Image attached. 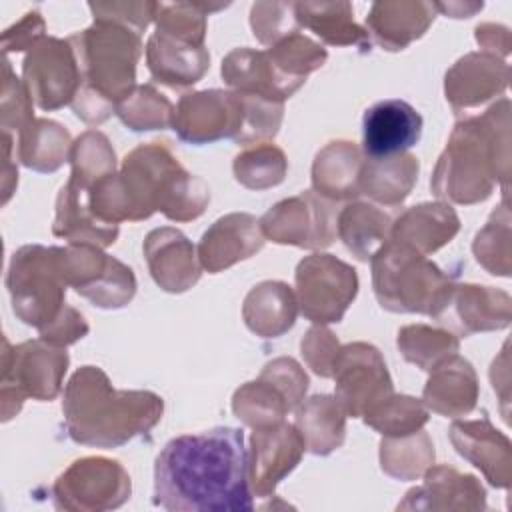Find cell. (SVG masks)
Here are the masks:
<instances>
[{"label": "cell", "instance_id": "obj_20", "mask_svg": "<svg viewBox=\"0 0 512 512\" xmlns=\"http://www.w3.org/2000/svg\"><path fill=\"white\" fill-rule=\"evenodd\" d=\"M448 436L456 452L476 466L494 488H510L512 444L486 416L480 420H456Z\"/></svg>", "mask_w": 512, "mask_h": 512}, {"label": "cell", "instance_id": "obj_30", "mask_svg": "<svg viewBox=\"0 0 512 512\" xmlns=\"http://www.w3.org/2000/svg\"><path fill=\"white\" fill-rule=\"evenodd\" d=\"M364 156L356 142L332 140L312 162V188L318 196L340 202L360 194L358 178Z\"/></svg>", "mask_w": 512, "mask_h": 512}, {"label": "cell", "instance_id": "obj_5", "mask_svg": "<svg viewBox=\"0 0 512 512\" xmlns=\"http://www.w3.org/2000/svg\"><path fill=\"white\" fill-rule=\"evenodd\" d=\"M68 40L82 76L70 106L82 122L98 126L116 114L118 102L136 88L142 38L118 22L94 20L90 28L68 36Z\"/></svg>", "mask_w": 512, "mask_h": 512}, {"label": "cell", "instance_id": "obj_24", "mask_svg": "<svg viewBox=\"0 0 512 512\" xmlns=\"http://www.w3.org/2000/svg\"><path fill=\"white\" fill-rule=\"evenodd\" d=\"M434 18V2H374L366 16V32L370 42L398 52L424 36Z\"/></svg>", "mask_w": 512, "mask_h": 512}, {"label": "cell", "instance_id": "obj_6", "mask_svg": "<svg viewBox=\"0 0 512 512\" xmlns=\"http://www.w3.org/2000/svg\"><path fill=\"white\" fill-rule=\"evenodd\" d=\"M370 264L374 296L384 310L436 320L446 310L456 282L412 246L388 238Z\"/></svg>", "mask_w": 512, "mask_h": 512}, {"label": "cell", "instance_id": "obj_57", "mask_svg": "<svg viewBox=\"0 0 512 512\" xmlns=\"http://www.w3.org/2000/svg\"><path fill=\"white\" fill-rule=\"evenodd\" d=\"M482 2H448V4H442V2H434V8L436 12H442L446 16H452V18H470L474 16L478 10H482Z\"/></svg>", "mask_w": 512, "mask_h": 512}, {"label": "cell", "instance_id": "obj_1", "mask_svg": "<svg viewBox=\"0 0 512 512\" xmlns=\"http://www.w3.org/2000/svg\"><path fill=\"white\" fill-rule=\"evenodd\" d=\"M154 504L170 512H250L244 432L216 426L166 442L154 464Z\"/></svg>", "mask_w": 512, "mask_h": 512}, {"label": "cell", "instance_id": "obj_10", "mask_svg": "<svg viewBox=\"0 0 512 512\" xmlns=\"http://www.w3.org/2000/svg\"><path fill=\"white\" fill-rule=\"evenodd\" d=\"M132 480L118 460L84 456L74 460L52 484L58 510L106 512L130 500Z\"/></svg>", "mask_w": 512, "mask_h": 512}, {"label": "cell", "instance_id": "obj_40", "mask_svg": "<svg viewBox=\"0 0 512 512\" xmlns=\"http://www.w3.org/2000/svg\"><path fill=\"white\" fill-rule=\"evenodd\" d=\"M116 116L134 132L164 130L172 126L174 106L154 84H140L118 102Z\"/></svg>", "mask_w": 512, "mask_h": 512}, {"label": "cell", "instance_id": "obj_17", "mask_svg": "<svg viewBox=\"0 0 512 512\" xmlns=\"http://www.w3.org/2000/svg\"><path fill=\"white\" fill-rule=\"evenodd\" d=\"M142 250L152 280L164 292L182 294L196 286L202 276L198 252L178 228H154L144 238Z\"/></svg>", "mask_w": 512, "mask_h": 512}, {"label": "cell", "instance_id": "obj_48", "mask_svg": "<svg viewBox=\"0 0 512 512\" xmlns=\"http://www.w3.org/2000/svg\"><path fill=\"white\" fill-rule=\"evenodd\" d=\"M32 96L24 80L16 78L8 58L2 62V96H0V124L2 132H20L26 124L34 120Z\"/></svg>", "mask_w": 512, "mask_h": 512}, {"label": "cell", "instance_id": "obj_18", "mask_svg": "<svg viewBox=\"0 0 512 512\" xmlns=\"http://www.w3.org/2000/svg\"><path fill=\"white\" fill-rule=\"evenodd\" d=\"M510 78L508 64L488 52L462 56L444 76V94L456 114L478 108L504 94Z\"/></svg>", "mask_w": 512, "mask_h": 512}, {"label": "cell", "instance_id": "obj_28", "mask_svg": "<svg viewBox=\"0 0 512 512\" xmlns=\"http://www.w3.org/2000/svg\"><path fill=\"white\" fill-rule=\"evenodd\" d=\"M460 230V218L450 204L422 202L392 220L390 240L402 242L428 256L448 244Z\"/></svg>", "mask_w": 512, "mask_h": 512}, {"label": "cell", "instance_id": "obj_54", "mask_svg": "<svg viewBox=\"0 0 512 512\" xmlns=\"http://www.w3.org/2000/svg\"><path fill=\"white\" fill-rule=\"evenodd\" d=\"M44 30H46V24H44V18L40 16V12L32 10V12L24 14V18L20 22L10 26L2 34L4 56H8L10 52L30 50L38 40H42L46 36Z\"/></svg>", "mask_w": 512, "mask_h": 512}, {"label": "cell", "instance_id": "obj_23", "mask_svg": "<svg viewBox=\"0 0 512 512\" xmlns=\"http://www.w3.org/2000/svg\"><path fill=\"white\" fill-rule=\"evenodd\" d=\"M448 320L460 336L502 330L512 320V300L508 292L492 286L456 284L446 310L438 318V322Z\"/></svg>", "mask_w": 512, "mask_h": 512}, {"label": "cell", "instance_id": "obj_55", "mask_svg": "<svg viewBox=\"0 0 512 512\" xmlns=\"http://www.w3.org/2000/svg\"><path fill=\"white\" fill-rule=\"evenodd\" d=\"M476 42L484 48L482 52L494 54V56H506L510 48V36L508 28L496 26V24H480L476 26Z\"/></svg>", "mask_w": 512, "mask_h": 512}, {"label": "cell", "instance_id": "obj_19", "mask_svg": "<svg viewBox=\"0 0 512 512\" xmlns=\"http://www.w3.org/2000/svg\"><path fill=\"white\" fill-rule=\"evenodd\" d=\"M266 238L260 220L248 212H232L218 218L200 238L196 248L202 270L218 274L254 254L264 246Z\"/></svg>", "mask_w": 512, "mask_h": 512}, {"label": "cell", "instance_id": "obj_51", "mask_svg": "<svg viewBox=\"0 0 512 512\" xmlns=\"http://www.w3.org/2000/svg\"><path fill=\"white\" fill-rule=\"evenodd\" d=\"M260 376L270 380L274 386H278V390L288 398L292 410L298 408V404L304 400V394H306V390L310 386L308 374L290 356H280V358L270 360L262 368Z\"/></svg>", "mask_w": 512, "mask_h": 512}, {"label": "cell", "instance_id": "obj_11", "mask_svg": "<svg viewBox=\"0 0 512 512\" xmlns=\"http://www.w3.org/2000/svg\"><path fill=\"white\" fill-rule=\"evenodd\" d=\"M334 398L346 416L364 418L394 394L392 378L380 350L368 342L340 346L332 370Z\"/></svg>", "mask_w": 512, "mask_h": 512}, {"label": "cell", "instance_id": "obj_53", "mask_svg": "<svg viewBox=\"0 0 512 512\" xmlns=\"http://www.w3.org/2000/svg\"><path fill=\"white\" fill-rule=\"evenodd\" d=\"M90 332V326L86 322V318L70 304H66V308L60 312V316L48 324L44 330H40V338L54 344V346H60V348H66L74 342H78L80 338H84L86 334Z\"/></svg>", "mask_w": 512, "mask_h": 512}, {"label": "cell", "instance_id": "obj_21", "mask_svg": "<svg viewBox=\"0 0 512 512\" xmlns=\"http://www.w3.org/2000/svg\"><path fill=\"white\" fill-rule=\"evenodd\" d=\"M424 482L406 492L396 510H486V490L472 474L452 466H430Z\"/></svg>", "mask_w": 512, "mask_h": 512}, {"label": "cell", "instance_id": "obj_9", "mask_svg": "<svg viewBox=\"0 0 512 512\" xmlns=\"http://www.w3.org/2000/svg\"><path fill=\"white\" fill-rule=\"evenodd\" d=\"M294 282L298 310L318 326L340 322L354 302L360 284L356 270L348 262L322 252L298 262Z\"/></svg>", "mask_w": 512, "mask_h": 512}, {"label": "cell", "instance_id": "obj_42", "mask_svg": "<svg viewBox=\"0 0 512 512\" xmlns=\"http://www.w3.org/2000/svg\"><path fill=\"white\" fill-rule=\"evenodd\" d=\"M226 6L228 4L212 6V4H200V2H176V4L156 2L154 20H152L156 24L154 32L172 36L182 42L204 46L206 16Z\"/></svg>", "mask_w": 512, "mask_h": 512}, {"label": "cell", "instance_id": "obj_29", "mask_svg": "<svg viewBox=\"0 0 512 512\" xmlns=\"http://www.w3.org/2000/svg\"><path fill=\"white\" fill-rule=\"evenodd\" d=\"M298 316L294 290L282 280H264L244 298L242 318L246 328L260 338L286 334Z\"/></svg>", "mask_w": 512, "mask_h": 512}, {"label": "cell", "instance_id": "obj_7", "mask_svg": "<svg viewBox=\"0 0 512 512\" xmlns=\"http://www.w3.org/2000/svg\"><path fill=\"white\" fill-rule=\"evenodd\" d=\"M6 288L12 300V312L26 326L38 332L52 324L66 308V290L58 246L26 244L18 248L6 272Z\"/></svg>", "mask_w": 512, "mask_h": 512}, {"label": "cell", "instance_id": "obj_22", "mask_svg": "<svg viewBox=\"0 0 512 512\" xmlns=\"http://www.w3.org/2000/svg\"><path fill=\"white\" fill-rule=\"evenodd\" d=\"M224 84L242 94L260 96L272 102L284 104L290 96H294L304 82L284 76L270 60L266 50L254 48H234L230 50L220 68Z\"/></svg>", "mask_w": 512, "mask_h": 512}, {"label": "cell", "instance_id": "obj_32", "mask_svg": "<svg viewBox=\"0 0 512 512\" xmlns=\"http://www.w3.org/2000/svg\"><path fill=\"white\" fill-rule=\"evenodd\" d=\"M298 26L312 30L324 44L354 46L360 52H370L366 28L354 22L350 2H294Z\"/></svg>", "mask_w": 512, "mask_h": 512}, {"label": "cell", "instance_id": "obj_36", "mask_svg": "<svg viewBox=\"0 0 512 512\" xmlns=\"http://www.w3.org/2000/svg\"><path fill=\"white\" fill-rule=\"evenodd\" d=\"M434 464V444L428 432L384 436L380 440V468L394 480H418Z\"/></svg>", "mask_w": 512, "mask_h": 512}, {"label": "cell", "instance_id": "obj_16", "mask_svg": "<svg viewBox=\"0 0 512 512\" xmlns=\"http://www.w3.org/2000/svg\"><path fill=\"white\" fill-rule=\"evenodd\" d=\"M422 136V116L400 98L372 104L362 118V148L366 158H386L416 146Z\"/></svg>", "mask_w": 512, "mask_h": 512}, {"label": "cell", "instance_id": "obj_2", "mask_svg": "<svg viewBox=\"0 0 512 512\" xmlns=\"http://www.w3.org/2000/svg\"><path fill=\"white\" fill-rule=\"evenodd\" d=\"M210 202V186L190 174L164 142L136 146L120 172L90 188L92 212L108 224L138 222L162 212L172 222L196 220Z\"/></svg>", "mask_w": 512, "mask_h": 512}, {"label": "cell", "instance_id": "obj_12", "mask_svg": "<svg viewBox=\"0 0 512 512\" xmlns=\"http://www.w3.org/2000/svg\"><path fill=\"white\" fill-rule=\"evenodd\" d=\"M336 224L334 206L314 190L276 202L260 218V230L266 240L306 250L330 246L338 234Z\"/></svg>", "mask_w": 512, "mask_h": 512}, {"label": "cell", "instance_id": "obj_31", "mask_svg": "<svg viewBox=\"0 0 512 512\" xmlns=\"http://www.w3.org/2000/svg\"><path fill=\"white\" fill-rule=\"evenodd\" d=\"M418 172L420 162L408 152L386 158H364L358 190L382 206H400L410 196Z\"/></svg>", "mask_w": 512, "mask_h": 512}, {"label": "cell", "instance_id": "obj_37", "mask_svg": "<svg viewBox=\"0 0 512 512\" xmlns=\"http://www.w3.org/2000/svg\"><path fill=\"white\" fill-rule=\"evenodd\" d=\"M232 412L242 424L258 430L284 422L286 414L292 412V408L288 398L278 390V386L258 376L256 380L236 388L232 396Z\"/></svg>", "mask_w": 512, "mask_h": 512}, {"label": "cell", "instance_id": "obj_14", "mask_svg": "<svg viewBox=\"0 0 512 512\" xmlns=\"http://www.w3.org/2000/svg\"><path fill=\"white\" fill-rule=\"evenodd\" d=\"M244 122V102L234 90H200L184 94L172 118L176 136L194 146L212 144L222 138L236 140Z\"/></svg>", "mask_w": 512, "mask_h": 512}, {"label": "cell", "instance_id": "obj_38", "mask_svg": "<svg viewBox=\"0 0 512 512\" xmlns=\"http://www.w3.org/2000/svg\"><path fill=\"white\" fill-rule=\"evenodd\" d=\"M396 346L406 362L424 372H432L436 366L458 354L460 340L454 332L444 328L410 324L398 330Z\"/></svg>", "mask_w": 512, "mask_h": 512}, {"label": "cell", "instance_id": "obj_33", "mask_svg": "<svg viewBox=\"0 0 512 512\" xmlns=\"http://www.w3.org/2000/svg\"><path fill=\"white\" fill-rule=\"evenodd\" d=\"M294 426L314 456H328L346 440V412L330 394H316L296 408Z\"/></svg>", "mask_w": 512, "mask_h": 512}, {"label": "cell", "instance_id": "obj_35", "mask_svg": "<svg viewBox=\"0 0 512 512\" xmlns=\"http://www.w3.org/2000/svg\"><path fill=\"white\" fill-rule=\"evenodd\" d=\"M390 230L392 218L370 202H352L338 214V238L362 262L372 260L378 248L388 242Z\"/></svg>", "mask_w": 512, "mask_h": 512}, {"label": "cell", "instance_id": "obj_26", "mask_svg": "<svg viewBox=\"0 0 512 512\" xmlns=\"http://www.w3.org/2000/svg\"><path fill=\"white\" fill-rule=\"evenodd\" d=\"M478 376L474 366L454 354L430 372V378L422 390V402L428 410L446 416H468L478 402Z\"/></svg>", "mask_w": 512, "mask_h": 512}, {"label": "cell", "instance_id": "obj_34", "mask_svg": "<svg viewBox=\"0 0 512 512\" xmlns=\"http://www.w3.org/2000/svg\"><path fill=\"white\" fill-rule=\"evenodd\" d=\"M70 150V132L56 120L34 118L18 132L16 158L34 172H56L64 162H70Z\"/></svg>", "mask_w": 512, "mask_h": 512}, {"label": "cell", "instance_id": "obj_52", "mask_svg": "<svg viewBox=\"0 0 512 512\" xmlns=\"http://www.w3.org/2000/svg\"><path fill=\"white\" fill-rule=\"evenodd\" d=\"M88 8L94 14V20L118 22L142 36L154 20L156 2H90Z\"/></svg>", "mask_w": 512, "mask_h": 512}, {"label": "cell", "instance_id": "obj_3", "mask_svg": "<svg viewBox=\"0 0 512 512\" xmlns=\"http://www.w3.org/2000/svg\"><path fill=\"white\" fill-rule=\"evenodd\" d=\"M510 180V100L502 98L482 116L456 122L440 154L430 188L454 204L484 202L500 182Z\"/></svg>", "mask_w": 512, "mask_h": 512}, {"label": "cell", "instance_id": "obj_47", "mask_svg": "<svg viewBox=\"0 0 512 512\" xmlns=\"http://www.w3.org/2000/svg\"><path fill=\"white\" fill-rule=\"evenodd\" d=\"M238 94L242 96V102H244V122L234 142L248 146V144H262L274 138L284 118V104L272 102L260 96H252V94H242V92Z\"/></svg>", "mask_w": 512, "mask_h": 512}, {"label": "cell", "instance_id": "obj_43", "mask_svg": "<svg viewBox=\"0 0 512 512\" xmlns=\"http://www.w3.org/2000/svg\"><path fill=\"white\" fill-rule=\"evenodd\" d=\"M474 258L494 276H510V210L506 196L472 242Z\"/></svg>", "mask_w": 512, "mask_h": 512}, {"label": "cell", "instance_id": "obj_13", "mask_svg": "<svg viewBox=\"0 0 512 512\" xmlns=\"http://www.w3.org/2000/svg\"><path fill=\"white\" fill-rule=\"evenodd\" d=\"M22 80L42 110H58L72 104L82 76L70 40L44 36L26 54L22 62Z\"/></svg>", "mask_w": 512, "mask_h": 512}, {"label": "cell", "instance_id": "obj_45", "mask_svg": "<svg viewBox=\"0 0 512 512\" xmlns=\"http://www.w3.org/2000/svg\"><path fill=\"white\" fill-rule=\"evenodd\" d=\"M266 52H268L272 64L284 76L302 80V82H306V76L310 72L322 68L328 58V52L322 44H318L316 40H312L300 32H292V34L284 36L282 40L272 44Z\"/></svg>", "mask_w": 512, "mask_h": 512}, {"label": "cell", "instance_id": "obj_15", "mask_svg": "<svg viewBox=\"0 0 512 512\" xmlns=\"http://www.w3.org/2000/svg\"><path fill=\"white\" fill-rule=\"evenodd\" d=\"M306 444L294 424L280 422L258 428L250 436L248 480L256 496L268 498L276 486L300 464Z\"/></svg>", "mask_w": 512, "mask_h": 512}, {"label": "cell", "instance_id": "obj_39", "mask_svg": "<svg viewBox=\"0 0 512 512\" xmlns=\"http://www.w3.org/2000/svg\"><path fill=\"white\" fill-rule=\"evenodd\" d=\"M234 178L248 190H268L284 182L288 172V160L282 148L270 142L252 144L232 162Z\"/></svg>", "mask_w": 512, "mask_h": 512}, {"label": "cell", "instance_id": "obj_27", "mask_svg": "<svg viewBox=\"0 0 512 512\" xmlns=\"http://www.w3.org/2000/svg\"><path fill=\"white\" fill-rule=\"evenodd\" d=\"M146 64L156 82L170 88H188L210 68V54L206 46L154 32L146 42Z\"/></svg>", "mask_w": 512, "mask_h": 512}, {"label": "cell", "instance_id": "obj_49", "mask_svg": "<svg viewBox=\"0 0 512 512\" xmlns=\"http://www.w3.org/2000/svg\"><path fill=\"white\" fill-rule=\"evenodd\" d=\"M250 26L260 44L272 46L284 36L298 32L294 2H256L250 10Z\"/></svg>", "mask_w": 512, "mask_h": 512}, {"label": "cell", "instance_id": "obj_46", "mask_svg": "<svg viewBox=\"0 0 512 512\" xmlns=\"http://www.w3.org/2000/svg\"><path fill=\"white\" fill-rule=\"evenodd\" d=\"M136 294V276L130 266L110 256L106 272L88 288L80 292L82 298L90 300L92 306L104 310H118L132 302Z\"/></svg>", "mask_w": 512, "mask_h": 512}, {"label": "cell", "instance_id": "obj_44", "mask_svg": "<svg viewBox=\"0 0 512 512\" xmlns=\"http://www.w3.org/2000/svg\"><path fill=\"white\" fill-rule=\"evenodd\" d=\"M430 410L422 400L406 394H392L364 416V424L382 436H406L424 428Z\"/></svg>", "mask_w": 512, "mask_h": 512}, {"label": "cell", "instance_id": "obj_25", "mask_svg": "<svg viewBox=\"0 0 512 512\" xmlns=\"http://www.w3.org/2000/svg\"><path fill=\"white\" fill-rule=\"evenodd\" d=\"M118 224L102 222L90 208V190L68 178L56 198L52 234L68 244H90L106 248L118 238Z\"/></svg>", "mask_w": 512, "mask_h": 512}, {"label": "cell", "instance_id": "obj_50", "mask_svg": "<svg viewBox=\"0 0 512 512\" xmlns=\"http://www.w3.org/2000/svg\"><path fill=\"white\" fill-rule=\"evenodd\" d=\"M300 352L308 368L320 378H332L334 362L340 352L336 336L326 326H314L300 342Z\"/></svg>", "mask_w": 512, "mask_h": 512}, {"label": "cell", "instance_id": "obj_4", "mask_svg": "<svg viewBox=\"0 0 512 512\" xmlns=\"http://www.w3.org/2000/svg\"><path fill=\"white\" fill-rule=\"evenodd\" d=\"M162 412V396L150 390H116L100 366L78 368L62 396L70 440L104 450L148 434L160 422Z\"/></svg>", "mask_w": 512, "mask_h": 512}, {"label": "cell", "instance_id": "obj_8", "mask_svg": "<svg viewBox=\"0 0 512 512\" xmlns=\"http://www.w3.org/2000/svg\"><path fill=\"white\" fill-rule=\"evenodd\" d=\"M68 364L70 356L66 348L54 346L42 338L26 340L16 346H10V342L2 338V422L14 418L26 398L38 402L54 400L62 390Z\"/></svg>", "mask_w": 512, "mask_h": 512}, {"label": "cell", "instance_id": "obj_41", "mask_svg": "<svg viewBox=\"0 0 512 512\" xmlns=\"http://www.w3.org/2000/svg\"><path fill=\"white\" fill-rule=\"evenodd\" d=\"M70 164V178L90 190L98 180L116 172V154L106 134L86 130L72 142Z\"/></svg>", "mask_w": 512, "mask_h": 512}, {"label": "cell", "instance_id": "obj_56", "mask_svg": "<svg viewBox=\"0 0 512 512\" xmlns=\"http://www.w3.org/2000/svg\"><path fill=\"white\" fill-rule=\"evenodd\" d=\"M2 142H4V170H2V204L8 202L14 186L18 184V170L16 164L12 162V136L10 132H2Z\"/></svg>", "mask_w": 512, "mask_h": 512}]
</instances>
